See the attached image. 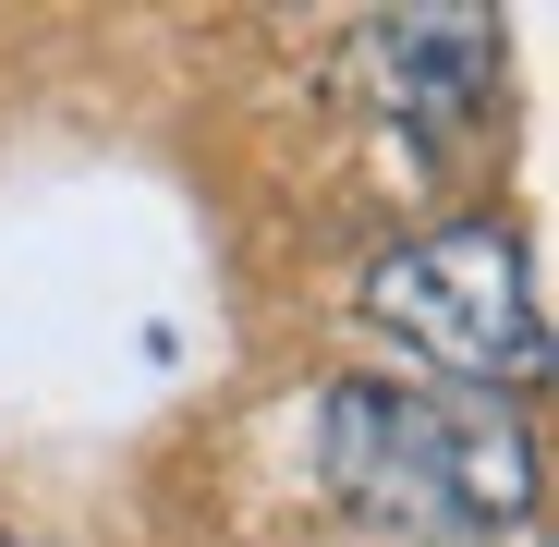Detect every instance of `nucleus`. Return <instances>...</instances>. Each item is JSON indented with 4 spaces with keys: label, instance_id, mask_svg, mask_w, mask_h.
Returning a JSON list of instances; mask_svg holds the SVG:
<instances>
[{
    "label": "nucleus",
    "instance_id": "obj_1",
    "mask_svg": "<svg viewBox=\"0 0 559 547\" xmlns=\"http://www.w3.org/2000/svg\"><path fill=\"white\" fill-rule=\"evenodd\" d=\"M317 463L365 523H402V535H499L535 499V438L499 402H438V390H390V378L329 390Z\"/></svg>",
    "mask_w": 559,
    "mask_h": 547
},
{
    "label": "nucleus",
    "instance_id": "obj_2",
    "mask_svg": "<svg viewBox=\"0 0 559 547\" xmlns=\"http://www.w3.org/2000/svg\"><path fill=\"white\" fill-rule=\"evenodd\" d=\"M365 317L402 353H426L438 378H462V390H499V378H535L547 365V317H535V281H523V243L499 219H450L426 243H390L365 267Z\"/></svg>",
    "mask_w": 559,
    "mask_h": 547
},
{
    "label": "nucleus",
    "instance_id": "obj_3",
    "mask_svg": "<svg viewBox=\"0 0 559 547\" xmlns=\"http://www.w3.org/2000/svg\"><path fill=\"white\" fill-rule=\"evenodd\" d=\"M353 61H365V85H378L402 122H462V110L487 98V73H499V25L426 0V13H378Z\"/></svg>",
    "mask_w": 559,
    "mask_h": 547
},
{
    "label": "nucleus",
    "instance_id": "obj_4",
    "mask_svg": "<svg viewBox=\"0 0 559 547\" xmlns=\"http://www.w3.org/2000/svg\"><path fill=\"white\" fill-rule=\"evenodd\" d=\"M0 547H13V535H0Z\"/></svg>",
    "mask_w": 559,
    "mask_h": 547
}]
</instances>
